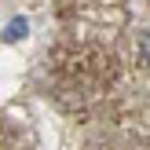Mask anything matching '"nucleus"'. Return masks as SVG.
Listing matches in <instances>:
<instances>
[{
  "label": "nucleus",
  "instance_id": "obj_1",
  "mask_svg": "<svg viewBox=\"0 0 150 150\" xmlns=\"http://www.w3.org/2000/svg\"><path fill=\"white\" fill-rule=\"evenodd\" d=\"M26 33H29V22H26V18H11V22H7V26H4V40H7V44L22 40V37H26Z\"/></svg>",
  "mask_w": 150,
  "mask_h": 150
}]
</instances>
